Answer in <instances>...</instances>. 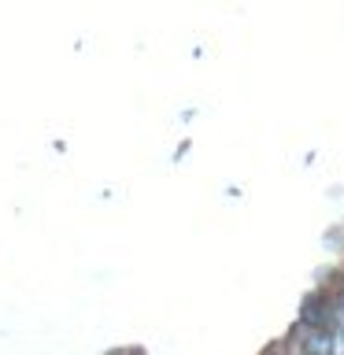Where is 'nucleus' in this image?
<instances>
[{"label":"nucleus","mask_w":344,"mask_h":355,"mask_svg":"<svg viewBox=\"0 0 344 355\" xmlns=\"http://www.w3.org/2000/svg\"><path fill=\"white\" fill-rule=\"evenodd\" d=\"M333 348H337V340L329 329H311L300 344V355H333Z\"/></svg>","instance_id":"nucleus-2"},{"label":"nucleus","mask_w":344,"mask_h":355,"mask_svg":"<svg viewBox=\"0 0 344 355\" xmlns=\"http://www.w3.org/2000/svg\"><path fill=\"white\" fill-rule=\"evenodd\" d=\"M329 304L322 296H311L304 307H300V326H307V329H326V322H329Z\"/></svg>","instance_id":"nucleus-1"}]
</instances>
